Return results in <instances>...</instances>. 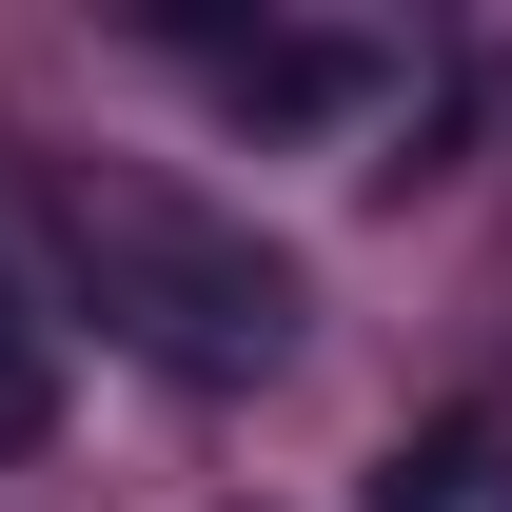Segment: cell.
I'll list each match as a JSON object with an SVG mask.
<instances>
[{
    "instance_id": "cell-3",
    "label": "cell",
    "mask_w": 512,
    "mask_h": 512,
    "mask_svg": "<svg viewBox=\"0 0 512 512\" xmlns=\"http://www.w3.org/2000/svg\"><path fill=\"white\" fill-rule=\"evenodd\" d=\"M40 434H60V355H40V316L0 296V453H40Z\"/></svg>"
},
{
    "instance_id": "cell-2",
    "label": "cell",
    "mask_w": 512,
    "mask_h": 512,
    "mask_svg": "<svg viewBox=\"0 0 512 512\" xmlns=\"http://www.w3.org/2000/svg\"><path fill=\"white\" fill-rule=\"evenodd\" d=\"M217 99H237L256 138H316V119L375 99V60H355V40H217Z\"/></svg>"
},
{
    "instance_id": "cell-4",
    "label": "cell",
    "mask_w": 512,
    "mask_h": 512,
    "mask_svg": "<svg viewBox=\"0 0 512 512\" xmlns=\"http://www.w3.org/2000/svg\"><path fill=\"white\" fill-rule=\"evenodd\" d=\"M375 512H473V434H434V453H394V493Z\"/></svg>"
},
{
    "instance_id": "cell-1",
    "label": "cell",
    "mask_w": 512,
    "mask_h": 512,
    "mask_svg": "<svg viewBox=\"0 0 512 512\" xmlns=\"http://www.w3.org/2000/svg\"><path fill=\"white\" fill-rule=\"evenodd\" d=\"M79 256L138 276V335H158L178 375H276V335H296V256L217 237L178 197H79Z\"/></svg>"
}]
</instances>
